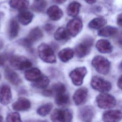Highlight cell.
Listing matches in <instances>:
<instances>
[{"label": "cell", "mask_w": 122, "mask_h": 122, "mask_svg": "<svg viewBox=\"0 0 122 122\" xmlns=\"http://www.w3.org/2000/svg\"><path fill=\"white\" fill-rule=\"evenodd\" d=\"M92 66L96 71L100 74L107 75L110 71L111 64L110 61L105 57L102 56H96L92 61Z\"/></svg>", "instance_id": "cell-1"}, {"label": "cell", "mask_w": 122, "mask_h": 122, "mask_svg": "<svg viewBox=\"0 0 122 122\" xmlns=\"http://www.w3.org/2000/svg\"><path fill=\"white\" fill-rule=\"evenodd\" d=\"M38 52L40 59L45 62L53 63L56 61L53 51L45 43H42L39 46Z\"/></svg>", "instance_id": "cell-2"}, {"label": "cell", "mask_w": 122, "mask_h": 122, "mask_svg": "<svg viewBox=\"0 0 122 122\" xmlns=\"http://www.w3.org/2000/svg\"><path fill=\"white\" fill-rule=\"evenodd\" d=\"M72 114L68 109H56L51 115L52 122H71Z\"/></svg>", "instance_id": "cell-3"}, {"label": "cell", "mask_w": 122, "mask_h": 122, "mask_svg": "<svg viewBox=\"0 0 122 122\" xmlns=\"http://www.w3.org/2000/svg\"><path fill=\"white\" fill-rule=\"evenodd\" d=\"M98 106L102 109H109L114 107L116 102L115 98L112 95L102 92L99 94L96 98Z\"/></svg>", "instance_id": "cell-4"}, {"label": "cell", "mask_w": 122, "mask_h": 122, "mask_svg": "<svg viewBox=\"0 0 122 122\" xmlns=\"http://www.w3.org/2000/svg\"><path fill=\"white\" fill-rule=\"evenodd\" d=\"M93 44V40L91 38H87L79 43L75 49V52L77 57L83 58L90 52Z\"/></svg>", "instance_id": "cell-5"}, {"label": "cell", "mask_w": 122, "mask_h": 122, "mask_svg": "<svg viewBox=\"0 0 122 122\" xmlns=\"http://www.w3.org/2000/svg\"><path fill=\"white\" fill-rule=\"evenodd\" d=\"M43 36L42 30L38 27L32 29L29 32L28 36L20 41V43L27 48H30L32 43H33L40 39Z\"/></svg>", "instance_id": "cell-6"}, {"label": "cell", "mask_w": 122, "mask_h": 122, "mask_svg": "<svg viewBox=\"0 0 122 122\" xmlns=\"http://www.w3.org/2000/svg\"><path fill=\"white\" fill-rule=\"evenodd\" d=\"M91 85L93 89L102 92H108L112 88V84L109 81L98 76L92 78Z\"/></svg>", "instance_id": "cell-7"}, {"label": "cell", "mask_w": 122, "mask_h": 122, "mask_svg": "<svg viewBox=\"0 0 122 122\" xmlns=\"http://www.w3.org/2000/svg\"><path fill=\"white\" fill-rule=\"evenodd\" d=\"M87 72V69L85 67H80L72 70L70 73L69 76L74 85L80 86L82 84Z\"/></svg>", "instance_id": "cell-8"}, {"label": "cell", "mask_w": 122, "mask_h": 122, "mask_svg": "<svg viewBox=\"0 0 122 122\" xmlns=\"http://www.w3.org/2000/svg\"><path fill=\"white\" fill-rule=\"evenodd\" d=\"M10 62L14 68L20 70L30 68L32 66L31 62L29 60L20 56L12 57L10 60Z\"/></svg>", "instance_id": "cell-9"}, {"label": "cell", "mask_w": 122, "mask_h": 122, "mask_svg": "<svg viewBox=\"0 0 122 122\" xmlns=\"http://www.w3.org/2000/svg\"><path fill=\"white\" fill-rule=\"evenodd\" d=\"M82 28L81 20L79 18H74L70 20L66 26V30L70 36L75 37L81 31Z\"/></svg>", "instance_id": "cell-10"}, {"label": "cell", "mask_w": 122, "mask_h": 122, "mask_svg": "<svg viewBox=\"0 0 122 122\" xmlns=\"http://www.w3.org/2000/svg\"><path fill=\"white\" fill-rule=\"evenodd\" d=\"M94 116V110L92 106H85L78 111V116L82 122H91Z\"/></svg>", "instance_id": "cell-11"}, {"label": "cell", "mask_w": 122, "mask_h": 122, "mask_svg": "<svg viewBox=\"0 0 122 122\" xmlns=\"http://www.w3.org/2000/svg\"><path fill=\"white\" fill-rule=\"evenodd\" d=\"M122 119V112L118 110H109L102 115L103 122H119Z\"/></svg>", "instance_id": "cell-12"}, {"label": "cell", "mask_w": 122, "mask_h": 122, "mask_svg": "<svg viewBox=\"0 0 122 122\" xmlns=\"http://www.w3.org/2000/svg\"><path fill=\"white\" fill-rule=\"evenodd\" d=\"M88 97V90L81 87L77 90L73 95V100L76 105H80L85 102Z\"/></svg>", "instance_id": "cell-13"}, {"label": "cell", "mask_w": 122, "mask_h": 122, "mask_svg": "<svg viewBox=\"0 0 122 122\" xmlns=\"http://www.w3.org/2000/svg\"><path fill=\"white\" fill-rule=\"evenodd\" d=\"M12 100V93L10 87L3 85L0 88V102L3 105H7Z\"/></svg>", "instance_id": "cell-14"}, {"label": "cell", "mask_w": 122, "mask_h": 122, "mask_svg": "<svg viewBox=\"0 0 122 122\" xmlns=\"http://www.w3.org/2000/svg\"><path fill=\"white\" fill-rule=\"evenodd\" d=\"M30 106V102L28 99L20 97L12 104V107L16 111H24L29 109Z\"/></svg>", "instance_id": "cell-15"}, {"label": "cell", "mask_w": 122, "mask_h": 122, "mask_svg": "<svg viewBox=\"0 0 122 122\" xmlns=\"http://www.w3.org/2000/svg\"><path fill=\"white\" fill-rule=\"evenodd\" d=\"M4 74L6 79L14 85H18L21 82V80L18 74L9 67L5 69Z\"/></svg>", "instance_id": "cell-16"}, {"label": "cell", "mask_w": 122, "mask_h": 122, "mask_svg": "<svg viewBox=\"0 0 122 122\" xmlns=\"http://www.w3.org/2000/svg\"><path fill=\"white\" fill-rule=\"evenodd\" d=\"M96 47L98 51L102 53H109L112 51V47L111 43L105 39L98 40L96 42Z\"/></svg>", "instance_id": "cell-17"}, {"label": "cell", "mask_w": 122, "mask_h": 122, "mask_svg": "<svg viewBox=\"0 0 122 122\" xmlns=\"http://www.w3.org/2000/svg\"><path fill=\"white\" fill-rule=\"evenodd\" d=\"M47 14L49 18L52 20H58L63 16L62 10L56 5L50 7L47 10Z\"/></svg>", "instance_id": "cell-18"}, {"label": "cell", "mask_w": 122, "mask_h": 122, "mask_svg": "<svg viewBox=\"0 0 122 122\" xmlns=\"http://www.w3.org/2000/svg\"><path fill=\"white\" fill-rule=\"evenodd\" d=\"M24 75L26 80L33 82L37 80L42 76L40 70L36 68H32L26 70Z\"/></svg>", "instance_id": "cell-19"}, {"label": "cell", "mask_w": 122, "mask_h": 122, "mask_svg": "<svg viewBox=\"0 0 122 122\" xmlns=\"http://www.w3.org/2000/svg\"><path fill=\"white\" fill-rule=\"evenodd\" d=\"M33 15L32 13L28 11L22 10L18 16V19L19 22L23 25L29 24L32 20Z\"/></svg>", "instance_id": "cell-20"}, {"label": "cell", "mask_w": 122, "mask_h": 122, "mask_svg": "<svg viewBox=\"0 0 122 122\" xmlns=\"http://www.w3.org/2000/svg\"><path fill=\"white\" fill-rule=\"evenodd\" d=\"M9 5L13 9L22 11L28 8L29 1L28 0H10Z\"/></svg>", "instance_id": "cell-21"}, {"label": "cell", "mask_w": 122, "mask_h": 122, "mask_svg": "<svg viewBox=\"0 0 122 122\" xmlns=\"http://www.w3.org/2000/svg\"><path fill=\"white\" fill-rule=\"evenodd\" d=\"M74 55V51L72 49L66 48L61 50L58 56L60 59L64 62H67L72 58Z\"/></svg>", "instance_id": "cell-22"}, {"label": "cell", "mask_w": 122, "mask_h": 122, "mask_svg": "<svg viewBox=\"0 0 122 122\" xmlns=\"http://www.w3.org/2000/svg\"><path fill=\"white\" fill-rule=\"evenodd\" d=\"M54 39L58 41L68 40L70 38V35L66 29L63 27L59 28L54 34Z\"/></svg>", "instance_id": "cell-23"}, {"label": "cell", "mask_w": 122, "mask_h": 122, "mask_svg": "<svg viewBox=\"0 0 122 122\" xmlns=\"http://www.w3.org/2000/svg\"><path fill=\"white\" fill-rule=\"evenodd\" d=\"M19 31V25L14 20H10L8 29V35L10 38L13 39L18 35Z\"/></svg>", "instance_id": "cell-24"}, {"label": "cell", "mask_w": 122, "mask_h": 122, "mask_svg": "<svg viewBox=\"0 0 122 122\" xmlns=\"http://www.w3.org/2000/svg\"><path fill=\"white\" fill-rule=\"evenodd\" d=\"M80 7L81 4L77 1H73L70 3L67 9L68 15L72 17L77 16L79 12Z\"/></svg>", "instance_id": "cell-25"}, {"label": "cell", "mask_w": 122, "mask_h": 122, "mask_svg": "<svg viewBox=\"0 0 122 122\" xmlns=\"http://www.w3.org/2000/svg\"><path fill=\"white\" fill-rule=\"evenodd\" d=\"M118 30L117 28L112 26H105L100 29L98 33V35L102 37H110L117 33Z\"/></svg>", "instance_id": "cell-26"}, {"label": "cell", "mask_w": 122, "mask_h": 122, "mask_svg": "<svg viewBox=\"0 0 122 122\" xmlns=\"http://www.w3.org/2000/svg\"><path fill=\"white\" fill-rule=\"evenodd\" d=\"M106 24V20L101 17L92 19L88 24V27L92 29H99L102 27Z\"/></svg>", "instance_id": "cell-27"}, {"label": "cell", "mask_w": 122, "mask_h": 122, "mask_svg": "<svg viewBox=\"0 0 122 122\" xmlns=\"http://www.w3.org/2000/svg\"><path fill=\"white\" fill-rule=\"evenodd\" d=\"M49 79L47 77L42 75L37 80L33 82L32 86L39 89H45L49 85Z\"/></svg>", "instance_id": "cell-28"}, {"label": "cell", "mask_w": 122, "mask_h": 122, "mask_svg": "<svg viewBox=\"0 0 122 122\" xmlns=\"http://www.w3.org/2000/svg\"><path fill=\"white\" fill-rule=\"evenodd\" d=\"M53 105L51 103H47L40 106L37 110V112L38 114L42 116L47 115L52 109Z\"/></svg>", "instance_id": "cell-29"}, {"label": "cell", "mask_w": 122, "mask_h": 122, "mask_svg": "<svg viewBox=\"0 0 122 122\" xmlns=\"http://www.w3.org/2000/svg\"><path fill=\"white\" fill-rule=\"evenodd\" d=\"M69 101V96L64 93L56 95L55 99V103L59 106H63L67 104Z\"/></svg>", "instance_id": "cell-30"}, {"label": "cell", "mask_w": 122, "mask_h": 122, "mask_svg": "<svg viewBox=\"0 0 122 122\" xmlns=\"http://www.w3.org/2000/svg\"><path fill=\"white\" fill-rule=\"evenodd\" d=\"M51 90L53 93H55L56 95L58 94L65 93L66 87L63 83L61 82H58L55 83L52 85Z\"/></svg>", "instance_id": "cell-31"}, {"label": "cell", "mask_w": 122, "mask_h": 122, "mask_svg": "<svg viewBox=\"0 0 122 122\" xmlns=\"http://www.w3.org/2000/svg\"><path fill=\"white\" fill-rule=\"evenodd\" d=\"M6 122H22V121L18 112H12L7 115Z\"/></svg>", "instance_id": "cell-32"}, {"label": "cell", "mask_w": 122, "mask_h": 122, "mask_svg": "<svg viewBox=\"0 0 122 122\" xmlns=\"http://www.w3.org/2000/svg\"><path fill=\"white\" fill-rule=\"evenodd\" d=\"M46 6V2L44 0H38L35 2L31 7L32 9L37 12H41L45 8Z\"/></svg>", "instance_id": "cell-33"}, {"label": "cell", "mask_w": 122, "mask_h": 122, "mask_svg": "<svg viewBox=\"0 0 122 122\" xmlns=\"http://www.w3.org/2000/svg\"><path fill=\"white\" fill-rule=\"evenodd\" d=\"M117 23L119 26L122 27V13L118 15L117 18Z\"/></svg>", "instance_id": "cell-34"}, {"label": "cell", "mask_w": 122, "mask_h": 122, "mask_svg": "<svg viewBox=\"0 0 122 122\" xmlns=\"http://www.w3.org/2000/svg\"><path fill=\"white\" fill-rule=\"evenodd\" d=\"M43 94L46 96H51L53 94V92L51 89H46L43 91Z\"/></svg>", "instance_id": "cell-35"}, {"label": "cell", "mask_w": 122, "mask_h": 122, "mask_svg": "<svg viewBox=\"0 0 122 122\" xmlns=\"http://www.w3.org/2000/svg\"><path fill=\"white\" fill-rule=\"evenodd\" d=\"M117 86L120 89L122 90V75L119 78L117 81Z\"/></svg>", "instance_id": "cell-36"}, {"label": "cell", "mask_w": 122, "mask_h": 122, "mask_svg": "<svg viewBox=\"0 0 122 122\" xmlns=\"http://www.w3.org/2000/svg\"><path fill=\"white\" fill-rule=\"evenodd\" d=\"M51 29H52V25H51V24H47L45 26V29L47 31L51 30Z\"/></svg>", "instance_id": "cell-37"}, {"label": "cell", "mask_w": 122, "mask_h": 122, "mask_svg": "<svg viewBox=\"0 0 122 122\" xmlns=\"http://www.w3.org/2000/svg\"><path fill=\"white\" fill-rule=\"evenodd\" d=\"M84 0L89 4H93L95 3L96 1V0Z\"/></svg>", "instance_id": "cell-38"}, {"label": "cell", "mask_w": 122, "mask_h": 122, "mask_svg": "<svg viewBox=\"0 0 122 122\" xmlns=\"http://www.w3.org/2000/svg\"><path fill=\"white\" fill-rule=\"evenodd\" d=\"M56 2L59 4H61L64 3L66 0H54Z\"/></svg>", "instance_id": "cell-39"}, {"label": "cell", "mask_w": 122, "mask_h": 122, "mask_svg": "<svg viewBox=\"0 0 122 122\" xmlns=\"http://www.w3.org/2000/svg\"><path fill=\"white\" fill-rule=\"evenodd\" d=\"M3 62H4V59L1 56H0V66H1L3 63Z\"/></svg>", "instance_id": "cell-40"}, {"label": "cell", "mask_w": 122, "mask_h": 122, "mask_svg": "<svg viewBox=\"0 0 122 122\" xmlns=\"http://www.w3.org/2000/svg\"><path fill=\"white\" fill-rule=\"evenodd\" d=\"M3 45V43L2 41L1 40H0V49L2 48Z\"/></svg>", "instance_id": "cell-41"}, {"label": "cell", "mask_w": 122, "mask_h": 122, "mask_svg": "<svg viewBox=\"0 0 122 122\" xmlns=\"http://www.w3.org/2000/svg\"><path fill=\"white\" fill-rule=\"evenodd\" d=\"M119 43L121 45H122V36L120 37V38L119 39Z\"/></svg>", "instance_id": "cell-42"}, {"label": "cell", "mask_w": 122, "mask_h": 122, "mask_svg": "<svg viewBox=\"0 0 122 122\" xmlns=\"http://www.w3.org/2000/svg\"><path fill=\"white\" fill-rule=\"evenodd\" d=\"M2 120H3L2 116L0 115V122H2Z\"/></svg>", "instance_id": "cell-43"}, {"label": "cell", "mask_w": 122, "mask_h": 122, "mask_svg": "<svg viewBox=\"0 0 122 122\" xmlns=\"http://www.w3.org/2000/svg\"><path fill=\"white\" fill-rule=\"evenodd\" d=\"M120 66H121V67L122 68V61L121 62V64H120Z\"/></svg>", "instance_id": "cell-44"}, {"label": "cell", "mask_w": 122, "mask_h": 122, "mask_svg": "<svg viewBox=\"0 0 122 122\" xmlns=\"http://www.w3.org/2000/svg\"><path fill=\"white\" fill-rule=\"evenodd\" d=\"M0 78H1V75H0Z\"/></svg>", "instance_id": "cell-45"}, {"label": "cell", "mask_w": 122, "mask_h": 122, "mask_svg": "<svg viewBox=\"0 0 122 122\" xmlns=\"http://www.w3.org/2000/svg\"></svg>", "instance_id": "cell-46"}, {"label": "cell", "mask_w": 122, "mask_h": 122, "mask_svg": "<svg viewBox=\"0 0 122 122\" xmlns=\"http://www.w3.org/2000/svg\"></svg>", "instance_id": "cell-47"}]
</instances>
